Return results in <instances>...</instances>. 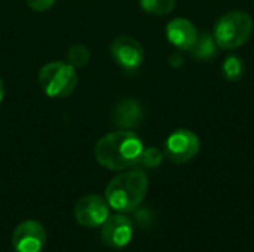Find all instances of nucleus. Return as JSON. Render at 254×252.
Wrapping results in <instances>:
<instances>
[{"label":"nucleus","instance_id":"423d86ee","mask_svg":"<svg viewBox=\"0 0 254 252\" xmlns=\"http://www.w3.org/2000/svg\"><path fill=\"white\" fill-rule=\"evenodd\" d=\"M113 61L128 73L137 71L144 62V49L141 43L131 36H118L110 43Z\"/></svg>","mask_w":254,"mask_h":252},{"label":"nucleus","instance_id":"0eeeda50","mask_svg":"<svg viewBox=\"0 0 254 252\" xmlns=\"http://www.w3.org/2000/svg\"><path fill=\"white\" fill-rule=\"evenodd\" d=\"M110 215V206L106 198L98 195H86L77 201L74 205V218L79 226L86 229H95L103 226V223Z\"/></svg>","mask_w":254,"mask_h":252},{"label":"nucleus","instance_id":"4468645a","mask_svg":"<svg viewBox=\"0 0 254 252\" xmlns=\"http://www.w3.org/2000/svg\"><path fill=\"white\" fill-rule=\"evenodd\" d=\"M140 6L149 15L164 16L174 10L176 0H140Z\"/></svg>","mask_w":254,"mask_h":252},{"label":"nucleus","instance_id":"a211bd4d","mask_svg":"<svg viewBox=\"0 0 254 252\" xmlns=\"http://www.w3.org/2000/svg\"><path fill=\"white\" fill-rule=\"evenodd\" d=\"M4 98V83H3V79L0 77V104Z\"/></svg>","mask_w":254,"mask_h":252},{"label":"nucleus","instance_id":"1a4fd4ad","mask_svg":"<svg viewBox=\"0 0 254 252\" xmlns=\"http://www.w3.org/2000/svg\"><path fill=\"white\" fill-rule=\"evenodd\" d=\"M132 236L134 224L125 214L109 215L101 226V239L110 248H125L132 241Z\"/></svg>","mask_w":254,"mask_h":252},{"label":"nucleus","instance_id":"9d476101","mask_svg":"<svg viewBox=\"0 0 254 252\" xmlns=\"http://www.w3.org/2000/svg\"><path fill=\"white\" fill-rule=\"evenodd\" d=\"M165 34L168 42L179 50L190 52L198 40V30L192 21L186 18H174L167 24Z\"/></svg>","mask_w":254,"mask_h":252},{"label":"nucleus","instance_id":"dca6fc26","mask_svg":"<svg viewBox=\"0 0 254 252\" xmlns=\"http://www.w3.org/2000/svg\"><path fill=\"white\" fill-rule=\"evenodd\" d=\"M162 160H164V153L159 149H156V147H147L146 149L144 147L138 165H141L146 169H156L161 166Z\"/></svg>","mask_w":254,"mask_h":252},{"label":"nucleus","instance_id":"f3484780","mask_svg":"<svg viewBox=\"0 0 254 252\" xmlns=\"http://www.w3.org/2000/svg\"><path fill=\"white\" fill-rule=\"evenodd\" d=\"M55 3H57V0H27L28 7L33 9L34 12H46Z\"/></svg>","mask_w":254,"mask_h":252},{"label":"nucleus","instance_id":"39448f33","mask_svg":"<svg viewBox=\"0 0 254 252\" xmlns=\"http://www.w3.org/2000/svg\"><path fill=\"white\" fill-rule=\"evenodd\" d=\"M201 150L199 137L190 129H177L164 144V156L174 165H185L195 159Z\"/></svg>","mask_w":254,"mask_h":252},{"label":"nucleus","instance_id":"f8f14e48","mask_svg":"<svg viewBox=\"0 0 254 252\" xmlns=\"http://www.w3.org/2000/svg\"><path fill=\"white\" fill-rule=\"evenodd\" d=\"M217 49H219V46H217L213 34L204 31V33L198 34V40H196L195 46L192 48L190 53L195 59L207 62V61H211L213 58H216Z\"/></svg>","mask_w":254,"mask_h":252},{"label":"nucleus","instance_id":"2eb2a0df","mask_svg":"<svg viewBox=\"0 0 254 252\" xmlns=\"http://www.w3.org/2000/svg\"><path fill=\"white\" fill-rule=\"evenodd\" d=\"M89 58H91V52H89L88 46H85L82 43H76L68 48L67 62L70 65H73L74 68H83L85 65H88Z\"/></svg>","mask_w":254,"mask_h":252},{"label":"nucleus","instance_id":"20e7f679","mask_svg":"<svg viewBox=\"0 0 254 252\" xmlns=\"http://www.w3.org/2000/svg\"><path fill=\"white\" fill-rule=\"evenodd\" d=\"M37 80L46 97L67 98L77 86V73L68 62L52 61L40 68Z\"/></svg>","mask_w":254,"mask_h":252},{"label":"nucleus","instance_id":"9b49d317","mask_svg":"<svg viewBox=\"0 0 254 252\" xmlns=\"http://www.w3.org/2000/svg\"><path fill=\"white\" fill-rule=\"evenodd\" d=\"M113 125L119 129L134 131L138 128L144 120V110L141 104L134 98H124L121 100L112 113Z\"/></svg>","mask_w":254,"mask_h":252},{"label":"nucleus","instance_id":"7ed1b4c3","mask_svg":"<svg viewBox=\"0 0 254 252\" xmlns=\"http://www.w3.org/2000/svg\"><path fill=\"white\" fill-rule=\"evenodd\" d=\"M253 18L243 10H231L222 15L213 28V37L219 48L231 50L246 45L253 34Z\"/></svg>","mask_w":254,"mask_h":252},{"label":"nucleus","instance_id":"f03ea898","mask_svg":"<svg viewBox=\"0 0 254 252\" xmlns=\"http://www.w3.org/2000/svg\"><path fill=\"white\" fill-rule=\"evenodd\" d=\"M149 190V178L143 169H131L116 175L106 187V201L121 214L137 211Z\"/></svg>","mask_w":254,"mask_h":252},{"label":"nucleus","instance_id":"f257e3e1","mask_svg":"<svg viewBox=\"0 0 254 252\" xmlns=\"http://www.w3.org/2000/svg\"><path fill=\"white\" fill-rule=\"evenodd\" d=\"M144 144L141 138L128 129H118L104 135L94 149L97 162L110 171H127L140 163Z\"/></svg>","mask_w":254,"mask_h":252},{"label":"nucleus","instance_id":"ddd939ff","mask_svg":"<svg viewBox=\"0 0 254 252\" xmlns=\"http://www.w3.org/2000/svg\"><path fill=\"white\" fill-rule=\"evenodd\" d=\"M222 73L226 80L238 82L246 74V64L244 59L238 55H229L222 64Z\"/></svg>","mask_w":254,"mask_h":252},{"label":"nucleus","instance_id":"6e6552de","mask_svg":"<svg viewBox=\"0 0 254 252\" xmlns=\"http://www.w3.org/2000/svg\"><path fill=\"white\" fill-rule=\"evenodd\" d=\"M46 238V230L39 221L27 220L15 229L12 247L15 252H42Z\"/></svg>","mask_w":254,"mask_h":252}]
</instances>
